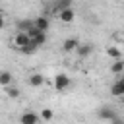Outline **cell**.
<instances>
[{
  "label": "cell",
  "mask_w": 124,
  "mask_h": 124,
  "mask_svg": "<svg viewBox=\"0 0 124 124\" xmlns=\"http://www.w3.org/2000/svg\"><path fill=\"white\" fill-rule=\"evenodd\" d=\"M70 83H72V79H70L68 74H56L54 79H52V85H54L56 91H66L70 87Z\"/></svg>",
  "instance_id": "6da1fadb"
},
{
  "label": "cell",
  "mask_w": 124,
  "mask_h": 124,
  "mask_svg": "<svg viewBox=\"0 0 124 124\" xmlns=\"http://www.w3.org/2000/svg\"><path fill=\"white\" fill-rule=\"evenodd\" d=\"M29 41H31V37L25 33V31H17L16 35H14V48H23V46H27L29 45Z\"/></svg>",
  "instance_id": "7a4b0ae2"
},
{
  "label": "cell",
  "mask_w": 124,
  "mask_h": 124,
  "mask_svg": "<svg viewBox=\"0 0 124 124\" xmlns=\"http://www.w3.org/2000/svg\"><path fill=\"white\" fill-rule=\"evenodd\" d=\"M97 116H99L101 120H107V122H112V120L116 118V114H114V110H112L110 107H99V108H97Z\"/></svg>",
  "instance_id": "3957f363"
},
{
  "label": "cell",
  "mask_w": 124,
  "mask_h": 124,
  "mask_svg": "<svg viewBox=\"0 0 124 124\" xmlns=\"http://www.w3.org/2000/svg\"><path fill=\"white\" fill-rule=\"evenodd\" d=\"M39 120H41V116L33 110H27L19 116V124H39Z\"/></svg>",
  "instance_id": "277c9868"
},
{
  "label": "cell",
  "mask_w": 124,
  "mask_h": 124,
  "mask_svg": "<svg viewBox=\"0 0 124 124\" xmlns=\"http://www.w3.org/2000/svg\"><path fill=\"white\" fill-rule=\"evenodd\" d=\"M110 95H112V97H124V76H120V78L110 85Z\"/></svg>",
  "instance_id": "5b68a950"
},
{
  "label": "cell",
  "mask_w": 124,
  "mask_h": 124,
  "mask_svg": "<svg viewBox=\"0 0 124 124\" xmlns=\"http://www.w3.org/2000/svg\"><path fill=\"white\" fill-rule=\"evenodd\" d=\"M58 17H60V21H64V23H72L74 17H76V12H74L72 8H64V10L58 12Z\"/></svg>",
  "instance_id": "8992f818"
},
{
  "label": "cell",
  "mask_w": 124,
  "mask_h": 124,
  "mask_svg": "<svg viewBox=\"0 0 124 124\" xmlns=\"http://www.w3.org/2000/svg\"><path fill=\"white\" fill-rule=\"evenodd\" d=\"M78 46H79V41H78L76 37H68V39L62 43V50H64V52H74Z\"/></svg>",
  "instance_id": "52a82bcc"
},
{
  "label": "cell",
  "mask_w": 124,
  "mask_h": 124,
  "mask_svg": "<svg viewBox=\"0 0 124 124\" xmlns=\"http://www.w3.org/2000/svg\"><path fill=\"white\" fill-rule=\"evenodd\" d=\"M91 50H93V46H91L89 43H79V46L76 48V52H78L79 58H87V56L91 54Z\"/></svg>",
  "instance_id": "ba28073f"
},
{
  "label": "cell",
  "mask_w": 124,
  "mask_h": 124,
  "mask_svg": "<svg viewBox=\"0 0 124 124\" xmlns=\"http://www.w3.org/2000/svg\"><path fill=\"white\" fill-rule=\"evenodd\" d=\"M27 83H29L31 87H41V85L45 83V76H43V74H31V76L27 78Z\"/></svg>",
  "instance_id": "9c48e42d"
},
{
  "label": "cell",
  "mask_w": 124,
  "mask_h": 124,
  "mask_svg": "<svg viewBox=\"0 0 124 124\" xmlns=\"http://www.w3.org/2000/svg\"><path fill=\"white\" fill-rule=\"evenodd\" d=\"M33 25H35L37 29H41V31H48V25H50V21H48V17H45V16H39V17L33 21Z\"/></svg>",
  "instance_id": "30bf717a"
},
{
  "label": "cell",
  "mask_w": 124,
  "mask_h": 124,
  "mask_svg": "<svg viewBox=\"0 0 124 124\" xmlns=\"http://www.w3.org/2000/svg\"><path fill=\"white\" fill-rule=\"evenodd\" d=\"M12 79H14L12 72H8V70H2V72H0V85H2V87H8V85L12 83Z\"/></svg>",
  "instance_id": "8fae6325"
},
{
  "label": "cell",
  "mask_w": 124,
  "mask_h": 124,
  "mask_svg": "<svg viewBox=\"0 0 124 124\" xmlns=\"http://www.w3.org/2000/svg\"><path fill=\"white\" fill-rule=\"evenodd\" d=\"M110 72H112V74H116V76H120V74L124 72V60H122V58L114 60V62L110 64Z\"/></svg>",
  "instance_id": "7c38bea8"
},
{
  "label": "cell",
  "mask_w": 124,
  "mask_h": 124,
  "mask_svg": "<svg viewBox=\"0 0 124 124\" xmlns=\"http://www.w3.org/2000/svg\"><path fill=\"white\" fill-rule=\"evenodd\" d=\"M31 41H33V43H35V45L41 48L43 45H46V33H45V31H41V33H39V35H35Z\"/></svg>",
  "instance_id": "4fadbf2b"
},
{
  "label": "cell",
  "mask_w": 124,
  "mask_h": 124,
  "mask_svg": "<svg viewBox=\"0 0 124 124\" xmlns=\"http://www.w3.org/2000/svg\"><path fill=\"white\" fill-rule=\"evenodd\" d=\"M107 56H110V58H114V60H118V58H122V52H120V48H116V46H107Z\"/></svg>",
  "instance_id": "5bb4252c"
},
{
  "label": "cell",
  "mask_w": 124,
  "mask_h": 124,
  "mask_svg": "<svg viewBox=\"0 0 124 124\" xmlns=\"http://www.w3.org/2000/svg\"><path fill=\"white\" fill-rule=\"evenodd\" d=\"M19 50H21L23 54H35V52L39 50V46H37L33 41H29V45H27V46H23V48H19Z\"/></svg>",
  "instance_id": "9a60e30c"
},
{
  "label": "cell",
  "mask_w": 124,
  "mask_h": 124,
  "mask_svg": "<svg viewBox=\"0 0 124 124\" xmlns=\"http://www.w3.org/2000/svg\"><path fill=\"white\" fill-rule=\"evenodd\" d=\"M39 116H41V120L48 122V120H52V118H54V110H52V108H43Z\"/></svg>",
  "instance_id": "2e32d148"
},
{
  "label": "cell",
  "mask_w": 124,
  "mask_h": 124,
  "mask_svg": "<svg viewBox=\"0 0 124 124\" xmlns=\"http://www.w3.org/2000/svg\"><path fill=\"white\" fill-rule=\"evenodd\" d=\"M6 95H8L10 99H17V97L21 95V91H19L17 87H12V85H8V87H6Z\"/></svg>",
  "instance_id": "e0dca14e"
},
{
  "label": "cell",
  "mask_w": 124,
  "mask_h": 124,
  "mask_svg": "<svg viewBox=\"0 0 124 124\" xmlns=\"http://www.w3.org/2000/svg\"><path fill=\"white\" fill-rule=\"evenodd\" d=\"M31 25H33V21H31V19H21V21L17 23V31H27Z\"/></svg>",
  "instance_id": "ac0fdd59"
},
{
  "label": "cell",
  "mask_w": 124,
  "mask_h": 124,
  "mask_svg": "<svg viewBox=\"0 0 124 124\" xmlns=\"http://www.w3.org/2000/svg\"><path fill=\"white\" fill-rule=\"evenodd\" d=\"M70 4H72V0H56V8H58V12L64 10V8H70Z\"/></svg>",
  "instance_id": "d6986e66"
},
{
  "label": "cell",
  "mask_w": 124,
  "mask_h": 124,
  "mask_svg": "<svg viewBox=\"0 0 124 124\" xmlns=\"http://www.w3.org/2000/svg\"><path fill=\"white\" fill-rule=\"evenodd\" d=\"M4 23H6V16H4V12H0V29L4 27Z\"/></svg>",
  "instance_id": "ffe728a7"
},
{
  "label": "cell",
  "mask_w": 124,
  "mask_h": 124,
  "mask_svg": "<svg viewBox=\"0 0 124 124\" xmlns=\"http://www.w3.org/2000/svg\"><path fill=\"white\" fill-rule=\"evenodd\" d=\"M112 124H124V120H120V118H114V120H112Z\"/></svg>",
  "instance_id": "44dd1931"
},
{
  "label": "cell",
  "mask_w": 124,
  "mask_h": 124,
  "mask_svg": "<svg viewBox=\"0 0 124 124\" xmlns=\"http://www.w3.org/2000/svg\"><path fill=\"white\" fill-rule=\"evenodd\" d=\"M122 99H124V97H122Z\"/></svg>",
  "instance_id": "7402d4cb"
}]
</instances>
